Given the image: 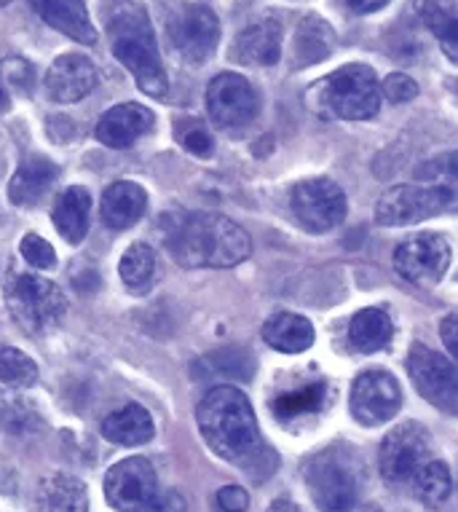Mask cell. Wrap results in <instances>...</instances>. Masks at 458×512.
I'll return each mask as SVG.
<instances>
[{
    "instance_id": "1",
    "label": "cell",
    "mask_w": 458,
    "mask_h": 512,
    "mask_svg": "<svg viewBox=\"0 0 458 512\" xmlns=\"http://www.w3.org/2000/svg\"><path fill=\"white\" fill-rule=\"evenodd\" d=\"M196 421L201 437L220 459L239 464L247 475H255V480L274 475L279 459L274 448L263 445L258 419L242 389L228 384L209 389L196 408Z\"/></svg>"
},
{
    "instance_id": "2",
    "label": "cell",
    "mask_w": 458,
    "mask_h": 512,
    "mask_svg": "<svg viewBox=\"0 0 458 512\" xmlns=\"http://www.w3.org/2000/svg\"><path fill=\"white\" fill-rule=\"evenodd\" d=\"M159 226L164 250L185 269H234L252 252L247 231L223 215L169 212Z\"/></svg>"
},
{
    "instance_id": "3",
    "label": "cell",
    "mask_w": 458,
    "mask_h": 512,
    "mask_svg": "<svg viewBox=\"0 0 458 512\" xmlns=\"http://www.w3.org/2000/svg\"><path fill=\"white\" fill-rule=\"evenodd\" d=\"M108 38L113 57L134 76L148 97H164L169 89L167 70L161 65L159 43L148 11L134 0H118L108 14Z\"/></svg>"
},
{
    "instance_id": "4",
    "label": "cell",
    "mask_w": 458,
    "mask_h": 512,
    "mask_svg": "<svg viewBox=\"0 0 458 512\" xmlns=\"http://www.w3.org/2000/svg\"><path fill=\"white\" fill-rule=\"evenodd\" d=\"M309 97H314L311 110L322 116L343 118V121H367L381 110V86L373 68L362 62H351L335 70L333 76L322 78Z\"/></svg>"
},
{
    "instance_id": "5",
    "label": "cell",
    "mask_w": 458,
    "mask_h": 512,
    "mask_svg": "<svg viewBox=\"0 0 458 512\" xmlns=\"http://www.w3.org/2000/svg\"><path fill=\"white\" fill-rule=\"evenodd\" d=\"M6 306L27 336H46L65 319V293L35 274H17L6 285Z\"/></svg>"
},
{
    "instance_id": "6",
    "label": "cell",
    "mask_w": 458,
    "mask_h": 512,
    "mask_svg": "<svg viewBox=\"0 0 458 512\" xmlns=\"http://www.w3.org/2000/svg\"><path fill=\"white\" fill-rule=\"evenodd\" d=\"M432 459V440L421 424L405 421L389 429L378 448V470L392 488H413L418 472Z\"/></svg>"
},
{
    "instance_id": "7",
    "label": "cell",
    "mask_w": 458,
    "mask_h": 512,
    "mask_svg": "<svg viewBox=\"0 0 458 512\" xmlns=\"http://www.w3.org/2000/svg\"><path fill=\"white\" fill-rule=\"evenodd\" d=\"M306 488L319 512H354L357 510L359 480L354 464L341 451H322L306 464Z\"/></svg>"
},
{
    "instance_id": "8",
    "label": "cell",
    "mask_w": 458,
    "mask_h": 512,
    "mask_svg": "<svg viewBox=\"0 0 458 512\" xmlns=\"http://www.w3.org/2000/svg\"><path fill=\"white\" fill-rule=\"evenodd\" d=\"M453 210V188L445 185H397L375 204V220L381 226H413Z\"/></svg>"
},
{
    "instance_id": "9",
    "label": "cell",
    "mask_w": 458,
    "mask_h": 512,
    "mask_svg": "<svg viewBox=\"0 0 458 512\" xmlns=\"http://www.w3.org/2000/svg\"><path fill=\"white\" fill-rule=\"evenodd\" d=\"M167 33L172 49L183 59L201 65L207 62L220 41V22L204 3H183L169 14Z\"/></svg>"
},
{
    "instance_id": "10",
    "label": "cell",
    "mask_w": 458,
    "mask_h": 512,
    "mask_svg": "<svg viewBox=\"0 0 458 512\" xmlns=\"http://www.w3.org/2000/svg\"><path fill=\"white\" fill-rule=\"evenodd\" d=\"M290 207L300 226L314 234L330 231L346 218V196L341 185L327 177H314L295 185L290 194Z\"/></svg>"
},
{
    "instance_id": "11",
    "label": "cell",
    "mask_w": 458,
    "mask_h": 512,
    "mask_svg": "<svg viewBox=\"0 0 458 512\" xmlns=\"http://www.w3.org/2000/svg\"><path fill=\"white\" fill-rule=\"evenodd\" d=\"M408 373L416 384L418 395L440 411L456 413L458 376L453 362L445 360L440 352H434L426 344H413L408 354Z\"/></svg>"
},
{
    "instance_id": "12",
    "label": "cell",
    "mask_w": 458,
    "mask_h": 512,
    "mask_svg": "<svg viewBox=\"0 0 458 512\" xmlns=\"http://www.w3.org/2000/svg\"><path fill=\"white\" fill-rule=\"evenodd\" d=\"M450 266V247L445 236L426 231L410 236L394 250V269L416 287H434Z\"/></svg>"
},
{
    "instance_id": "13",
    "label": "cell",
    "mask_w": 458,
    "mask_h": 512,
    "mask_svg": "<svg viewBox=\"0 0 458 512\" xmlns=\"http://www.w3.org/2000/svg\"><path fill=\"white\" fill-rule=\"evenodd\" d=\"M209 118L225 129H242L258 118L260 97L255 86L239 73H223L207 86Z\"/></svg>"
},
{
    "instance_id": "14",
    "label": "cell",
    "mask_w": 458,
    "mask_h": 512,
    "mask_svg": "<svg viewBox=\"0 0 458 512\" xmlns=\"http://www.w3.org/2000/svg\"><path fill=\"white\" fill-rule=\"evenodd\" d=\"M402 392L397 378L386 370H367L351 387V416L362 427H381L400 413Z\"/></svg>"
},
{
    "instance_id": "15",
    "label": "cell",
    "mask_w": 458,
    "mask_h": 512,
    "mask_svg": "<svg viewBox=\"0 0 458 512\" xmlns=\"http://www.w3.org/2000/svg\"><path fill=\"white\" fill-rule=\"evenodd\" d=\"M156 491H159L156 470L142 456L113 464L105 475V496L110 507L118 512H145Z\"/></svg>"
},
{
    "instance_id": "16",
    "label": "cell",
    "mask_w": 458,
    "mask_h": 512,
    "mask_svg": "<svg viewBox=\"0 0 458 512\" xmlns=\"http://www.w3.org/2000/svg\"><path fill=\"white\" fill-rule=\"evenodd\" d=\"M97 86V68L84 54H62L46 73V94L54 102H78Z\"/></svg>"
},
{
    "instance_id": "17",
    "label": "cell",
    "mask_w": 458,
    "mask_h": 512,
    "mask_svg": "<svg viewBox=\"0 0 458 512\" xmlns=\"http://www.w3.org/2000/svg\"><path fill=\"white\" fill-rule=\"evenodd\" d=\"M30 6L46 25L73 38L75 43H84V46L97 43V30H94L84 0H30Z\"/></svg>"
},
{
    "instance_id": "18",
    "label": "cell",
    "mask_w": 458,
    "mask_h": 512,
    "mask_svg": "<svg viewBox=\"0 0 458 512\" xmlns=\"http://www.w3.org/2000/svg\"><path fill=\"white\" fill-rule=\"evenodd\" d=\"M234 57L242 65L274 68L282 57V25L276 19H258L236 35Z\"/></svg>"
},
{
    "instance_id": "19",
    "label": "cell",
    "mask_w": 458,
    "mask_h": 512,
    "mask_svg": "<svg viewBox=\"0 0 458 512\" xmlns=\"http://www.w3.org/2000/svg\"><path fill=\"white\" fill-rule=\"evenodd\" d=\"M153 126V113L148 108H142L137 102H124L110 108L97 124V140L108 148H129L140 140L142 135H148Z\"/></svg>"
},
{
    "instance_id": "20",
    "label": "cell",
    "mask_w": 458,
    "mask_h": 512,
    "mask_svg": "<svg viewBox=\"0 0 458 512\" xmlns=\"http://www.w3.org/2000/svg\"><path fill=\"white\" fill-rule=\"evenodd\" d=\"M59 169L54 161L46 156H27L19 169L14 172L9 183V199L17 207H30V204L41 202L43 194L49 191L54 180H57Z\"/></svg>"
},
{
    "instance_id": "21",
    "label": "cell",
    "mask_w": 458,
    "mask_h": 512,
    "mask_svg": "<svg viewBox=\"0 0 458 512\" xmlns=\"http://www.w3.org/2000/svg\"><path fill=\"white\" fill-rule=\"evenodd\" d=\"M145 207H148L145 188L129 183V180H121V183L110 185L102 196V220L113 231H124L145 215Z\"/></svg>"
},
{
    "instance_id": "22",
    "label": "cell",
    "mask_w": 458,
    "mask_h": 512,
    "mask_svg": "<svg viewBox=\"0 0 458 512\" xmlns=\"http://www.w3.org/2000/svg\"><path fill=\"white\" fill-rule=\"evenodd\" d=\"M199 381H250L255 376V357L239 346H225L193 362Z\"/></svg>"
},
{
    "instance_id": "23",
    "label": "cell",
    "mask_w": 458,
    "mask_h": 512,
    "mask_svg": "<svg viewBox=\"0 0 458 512\" xmlns=\"http://www.w3.org/2000/svg\"><path fill=\"white\" fill-rule=\"evenodd\" d=\"M335 51V30L322 17H303L292 38V65L309 68L327 59Z\"/></svg>"
},
{
    "instance_id": "24",
    "label": "cell",
    "mask_w": 458,
    "mask_h": 512,
    "mask_svg": "<svg viewBox=\"0 0 458 512\" xmlns=\"http://www.w3.org/2000/svg\"><path fill=\"white\" fill-rule=\"evenodd\" d=\"M314 325L309 319L300 317V314H292V311H279L274 317L268 319L263 325V341H266L271 349L284 354H300L311 349L314 344Z\"/></svg>"
},
{
    "instance_id": "25",
    "label": "cell",
    "mask_w": 458,
    "mask_h": 512,
    "mask_svg": "<svg viewBox=\"0 0 458 512\" xmlns=\"http://www.w3.org/2000/svg\"><path fill=\"white\" fill-rule=\"evenodd\" d=\"M156 427H153V419L150 413L137 403H129L124 408H118L102 421V437L113 445H126V448H134V445L148 443L153 437Z\"/></svg>"
},
{
    "instance_id": "26",
    "label": "cell",
    "mask_w": 458,
    "mask_h": 512,
    "mask_svg": "<svg viewBox=\"0 0 458 512\" xmlns=\"http://www.w3.org/2000/svg\"><path fill=\"white\" fill-rule=\"evenodd\" d=\"M89 212H92V194L81 185H73L62 191L54 204V226L70 244L84 242L89 231Z\"/></svg>"
},
{
    "instance_id": "27",
    "label": "cell",
    "mask_w": 458,
    "mask_h": 512,
    "mask_svg": "<svg viewBox=\"0 0 458 512\" xmlns=\"http://www.w3.org/2000/svg\"><path fill=\"white\" fill-rule=\"evenodd\" d=\"M418 19L424 22L440 41L442 51L448 54L450 62L458 59V17L456 0H413Z\"/></svg>"
},
{
    "instance_id": "28",
    "label": "cell",
    "mask_w": 458,
    "mask_h": 512,
    "mask_svg": "<svg viewBox=\"0 0 458 512\" xmlns=\"http://www.w3.org/2000/svg\"><path fill=\"white\" fill-rule=\"evenodd\" d=\"M43 512H89V494L84 480L67 472H54L41 486Z\"/></svg>"
},
{
    "instance_id": "29",
    "label": "cell",
    "mask_w": 458,
    "mask_h": 512,
    "mask_svg": "<svg viewBox=\"0 0 458 512\" xmlns=\"http://www.w3.org/2000/svg\"><path fill=\"white\" fill-rule=\"evenodd\" d=\"M394 336V325L389 314L381 309H362L349 322V338L357 352L373 354L389 346Z\"/></svg>"
},
{
    "instance_id": "30",
    "label": "cell",
    "mask_w": 458,
    "mask_h": 512,
    "mask_svg": "<svg viewBox=\"0 0 458 512\" xmlns=\"http://www.w3.org/2000/svg\"><path fill=\"white\" fill-rule=\"evenodd\" d=\"M327 387L325 384H309V387L295 389V392H284L274 400V416L279 421H295L306 413L319 411L325 405Z\"/></svg>"
},
{
    "instance_id": "31",
    "label": "cell",
    "mask_w": 458,
    "mask_h": 512,
    "mask_svg": "<svg viewBox=\"0 0 458 512\" xmlns=\"http://www.w3.org/2000/svg\"><path fill=\"white\" fill-rule=\"evenodd\" d=\"M413 488H416L418 499L429 507H440V504L448 502L450 494H453V475H450L448 464L429 459L424 470L418 472Z\"/></svg>"
},
{
    "instance_id": "32",
    "label": "cell",
    "mask_w": 458,
    "mask_h": 512,
    "mask_svg": "<svg viewBox=\"0 0 458 512\" xmlns=\"http://www.w3.org/2000/svg\"><path fill=\"white\" fill-rule=\"evenodd\" d=\"M153 271H156V252L142 242L132 244L118 263V274L132 290H145L153 279Z\"/></svg>"
},
{
    "instance_id": "33",
    "label": "cell",
    "mask_w": 458,
    "mask_h": 512,
    "mask_svg": "<svg viewBox=\"0 0 458 512\" xmlns=\"http://www.w3.org/2000/svg\"><path fill=\"white\" fill-rule=\"evenodd\" d=\"M0 381L6 387H33L38 381V365L33 357H27L25 352H19L14 346H3L0 349Z\"/></svg>"
},
{
    "instance_id": "34",
    "label": "cell",
    "mask_w": 458,
    "mask_h": 512,
    "mask_svg": "<svg viewBox=\"0 0 458 512\" xmlns=\"http://www.w3.org/2000/svg\"><path fill=\"white\" fill-rule=\"evenodd\" d=\"M175 137L185 151L199 156V159H209L215 153V140H212L209 129L201 124L199 118H180V121H175Z\"/></svg>"
},
{
    "instance_id": "35",
    "label": "cell",
    "mask_w": 458,
    "mask_h": 512,
    "mask_svg": "<svg viewBox=\"0 0 458 512\" xmlns=\"http://www.w3.org/2000/svg\"><path fill=\"white\" fill-rule=\"evenodd\" d=\"M19 252H22V258L30 266H35V269H54L57 266V252L38 234H27L22 239V244H19Z\"/></svg>"
},
{
    "instance_id": "36",
    "label": "cell",
    "mask_w": 458,
    "mask_h": 512,
    "mask_svg": "<svg viewBox=\"0 0 458 512\" xmlns=\"http://www.w3.org/2000/svg\"><path fill=\"white\" fill-rule=\"evenodd\" d=\"M0 70H3V78H6V84H9L14 92H19V94L33 92L35 70H33V65L27 62V59H22V57L3 59Z\"/></svg>"
},
{
    "instance_id": "37",
    "label": "cell",
    "mask_w": 458,
    "mask_h": 512,
    "mask_svg": "<svg viewBox=\"0 0 458 512\" xmlns=\"http://www.w3.org/2000/svg\"><path fill=\"white\" fill-rule=\"evenodd\" d=\"M381 92L392 102H410L418 97V84L410 76H405V73H392L381 84Z\"/></svg>"
},
{
    "instance_id": "38",
    "label": "cell",
    "mask_w": 458,
    "mask_h": 512,
    "mask_svg": "<svg viewBox=\"0 0 458 512\" xmlns=\"http://www.w3.org/2000/svg\"><path fill=\"white\" fill-rule=\"evenodd\" d=\"M217 507L223 512H247L250 510V494L242 486H225L217 491Z\"/></svg>"
},
{
    "instance_id": "39",
    "label": "cell",
    "mask_w": 458,
    "mask_h": 512,
    "mask_svg": "<svg viewBox=\"0 0 458 512\" xmlns=\"http://www.w3.org/2000/svg\"><path fill=\"white\" fill-rule=\"evenodd\" d=\"M145 512H188V507H185L183 494L175 491V488H169V491H156V496L150 499Z\"/></svg>"
},
{
    "instance_id": "40",
    "label": "cell",
    "mask_w": 458,
    "mask_h": 512,
    "mask_svg": "<svg viewBox=\"0 0 458 512\" xmlns=\"http://www.w3.org/2000/svg\"><path fill=\"white\" fill-rule=\"evenodd\" d=\"M440 336H442V344H445V349H448L453 357H458V317H456V311H450L448 317L442 319Z\"/></svg>"
},
{
    "instance_id": "41",
    "label": "cell",
    "mask_w": 458,
    "mask_h": 512,
    "mask_svg": "<svg viewBox=\"0 0 458 512\" xmlns=\"http://www.w3.org/2000/svg\"><path fill=\"white\" fill-rule=\"evenodd\" d=\"M389 0H346V6L357 14H373V11L384 9Z\"/></svg>"
},
{
    "instance_id": "42",
    "label": "cell",
    "mask_w": 458,
    "mask_h": 512,
    "mask_svg": "<svg viewBox=\"0 0 458 512\" xmlns=\"http://www.w3.org/2000/svg\"><path fill=\"white\" fill-rule=\"evenodd\" d=\"M268 512H303L298 507V504H292L290 499H279V502H274L271 507H268Z\"/></svg>"
},
{
    "instance_id": "43",
    "label": "cell",
    "mask_w": 458,
    "mask_h": 512,
    "mask_svg": "<svg viewBox=\"0 0 458 512\" xmlns=\"http://www.w3.org/2000/svg\"><path fill=\"white\" fill-rule=\"evenodd\" d=\"M6 108H9V94L3 92V86H0V113H3Z\"/></svg>"
},
{
    "instance_id": "44",
    "label": "cell",
    "mask_w": 458,
    "mask_h": 512,
    "mask_svg": "<svg viewBox=\"0 0 458 512\" xmlns=\"http://www.w3.org/2000/svg\"><path fill=\"white\" fill-rule=\"evenodd\" d=\"M11 0H0V9H3V6H9Z\"/></svg>"
}]
</instances>
